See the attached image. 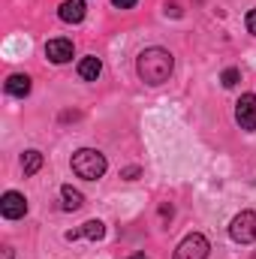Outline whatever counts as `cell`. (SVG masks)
Instances as JSON below:
<instances>
[{
    "mask_svg": "<svg viewBox=\"0 0 256 259\" xmlns=\"http://www.w3.org/2000/svg\"><path fill=\"white\" fill-rule=\"evenodd\" d=\"M112 3H115L118 9H133V6H136L139 0H112Z\"/></svg>",
    "mask_w": 256,
    "mask_h": 259,
    "instance_id": "17",
    "label": "cell"
},
{
    "mask_svg": "<svg viewBox=\"0 0 256 259\" xmlns=\"http://www.w3.org/2000/svg\"><path fill=\"white\" fill-rule=\"evenodd\" d=\"M84 12H88L84 0H64V3H61V9H58L61 21H66V24H78V21L84 18Z\"/></svg>",
    "mask_w": 256,
    "mask_h": 259,
    "instance_id": "9",
    "label": "cell"
},
{
    "mask_svg": "<svg viewBox=\"0 0 256 259\" xmlns=\"http://www.w3.org/2000/svg\"><path fill=\"white\" fill-rule=\"evenodd\" d=\"M139 175H142V172H139V166H130V169H124V172H121V178H127V181H136Z\"/></svg>",
    "mask_w": 256,
    "mask_h": 259,
    "instance_id": "15",
    "label": "cell"
},
{
    "mask_svg": "<svg viewBox=\"0 0 256 259\" xmlns=\"http://www.w3.org/2000/svg\"><path fill=\"white\" fill-rule=\"evenodd\" d=\"M42 169V154L39 151H24V157H21V172L30 178V175H36Z\"/></svg>",
    "mask_w": 256,
    "mask_h": 259,
    "instance_id": "12",
    "label": "cell"
},
{
    "mask_svg": "<svg viewBox=\"0 0 256 259\" xmlns=\"http://www.w3.org/2000/svg\"><path fill=\"white\" fill-rule=\"evenodd\" d=\"M61 196H64V211H78V208L84 205V196L78 193V190H72L69 184L61 187Z\"/></svg>",
    "mask_w": 256,
    "mask_h": 259,
    "instance_id": "13",
    "label": "cell"
},
{
    "mask_svg": "<svg viewBox=\"0 0 256 259\" xmlns=\"http://www.w3.org/2000/svg\"><path fill=\"white\" fill-rule=\"evenodd\" d=\"M247 30H250V33L256 36V6L250 9V12H247Z\"/></svg>",
    "mask_w": 256,
    "mask_h": 259,
    "instance_id": "16",
    "label": "cell"
},
{
    "mask_svg": "<svg viewBox=\"0 0 256 259\" xmlns=\"http://www.w3.org/2000/svg\"><path fill=\"white\" fill-rule=\"evenodd\" d=\"M235 121L238 127L253 133L256 130V97L253 94H241V100L235 103Z\"/></svg>",
    "mask_w": 256,
    "mask_h": 259,
    "instance_id": "5",
    "label": "cell"
},
{
    "mask_svg": "<svg viewBox=\"0 0 256 259\" xmlns=\"http://www.w3.org/2000/svg\"><path fill=\"white\" fill-rule=\"evenodd\" d=\"M175 259H208V238H205V235H199V232L187 235V238L178 244Z\"/></svg>",
    "mask_w": 256,
    "mask_h": 259,
    "instance_id": "4",
    "label": "cell"
},
{
    "mask_svg": "<svg viewBox=\"0 0 256 259\" xmlns=\"http://www.w3.org/2000/svg\"><path fill=\"white\" fill-rule=\"evenodd\" d=\"M103 235H106V226H103V220H88V223H81L78 229H69V232H66V241H78V238L100 241Z\"/></svg>",
    "mask_w": 256,
    "mask_h": 259,
    "instance_id": "7",
    "label": "cell"
},
{
    "mask_svg": "<svg viewBox=\"0 0 256 259\" xmlns=\"http://www.w3.org/2000/svg\"><path fill=\"white\" fill-rule=\"evenodd\" d=\"M166 15H172V18H178V15H181V9H178L175 3H166Z\"/></svg>",
    "mask_w": 256,
    "mask_h": 259,
    "instance_id": "18",
    "label": "cell"
},
{
    "mask_svg": "<svg viewBox=\"0 0 256 259\" xmlns=\"http://www.w3.org/2000/svg\"><path fill=\"white\" fill-rule=\"evenodd\" d=\"M72 172L84 181H97L106 175V157L94 148H81L72 154Z\"/></svg>",
    "mask_w": 256,
    "mask_h": 259,
    "instance_id": "2",
    "label": "cell"
},
{
    "mask_svg": "<svg viewBox=\"0 0 256 259\" xmlns=\"http://www.w3.org/2000/svg\"><path fill=\"white\" fill-rule=\"evenodd\" d=\"M100 72H103L100 58H84V61L78 64V75H81L84 81H97V78H100Z\"/></svg>",
    "mask_w": 256,
    "mask_h": 259,
    "instance_id": "11",
    "label": "cell"
},
{
    "mask_svg": "<svg viewBox=\"0 0 256 259\" xmlns=\"http://www.w3.org/2000/svg\"><path fill=\"white\" fill-rule=\"evenodd\" d=\"M133 259H148L145 253H133Z\"/></svg>",
    "mask_w": 256,
    "mask_h": 259,
    "instance_id": "19",
    "label": "cell"
},
{
    "mask_svg": "<svg viewBox=\"0 0 256 259\" xmlns=\"http://www.w3.org/2000/svg\"><path fill=\"white\" fill-rule=\"evenodd\" d=\"M220 81H223V88H235V84L241 81V72H238V69L232 66V69H226V72L220 75Z\"/></svg>",
    "mask_w": 256,
    "mask_h": 259,
    "instance_id": "14",
    "label": "cell"
},
{
    "mask_svg": "<svg viewBox=\"0 0 256 259\" xmlns=\"http://www.w3.org/2000/svg\"><path fill=\"white\" fill-rule=\"evenodd\" d=\"M6 94H12V97H27V94H30V78L21 75V72L9 75V78H6Z\"/></svg>",
    "mask_w": 256,
    "mask_h": 259,
    "instance_id": "10",
    "label": "cell"
},
{
    "mask_svg": "<svg viewBox=\"0 0 256 259\" xmlns=\"http://www.w3.org/2000/svg\"><path fill=\"white\" fill-rule=\"evenodd\" d=\"M0 214H3L6 220H18V217H24V214H27V199H24L21 193H15V190L3 193V199H0Z\"/></svg>",
    "mask_w": 256,
    "mask_h": 259,
    "instance_id": "6",
    "label": "cell"
},
{
    "mask_svg": "<svg viewBox=\"0 0 256 259\" xmlns=\"http://www.w3.org/2000/svg\"><path fill=\"white\" fill-rule=\"evenodd\" d=\"M46 58H49L52 64H66V61H72V42H69V39H49Z\"/></svg>",
    "mask_w": 256,
    "mask_h": 259,
    "instance_id": "8",
    "label": "cell"
},
{
    "mask_svg": "<svg viewBox=\"0 0 256 259\" xmlns=\"http://www.w3.org/2000/svg\"><path fill=\"white\" fill-rule=\"evenodd\" d=\"M253 259H256V253H253Z\"/></svg>",
    "mask_w": 256,
    "mask_h": 259,
    "instance_id": "20",
    "label": "cell"
},
{
    "mask_svg": "<svg viewBox=\"0 0 256 259\" xmlns=\"http://www.w3.org/2000/svg\"><path fill=\"white\" fill-rule=\"evenodd\" d=\"M229 235H232V241H238V244H250V241H256V214L253 211H241V214L232 220Z\"/></svg>",
    "mask_w": 256,
    "mask_h": 259,
    "instance_id": "3",
    "label": "cell"
},
{
    "mask_svg": "<svg viewBox=\"0 0 256 259\" xmlns=\"http://www.w3.org/2000/svg\"><path fill=\"white\" fill-rule=\"evenodd\" d=\"M139 78L142 81H148V84H163V81H169V75H172V69H175V58L166 52V49H145L142 55H139Z\"/></svg>",
    "mask_w": 256,
    "mask_h": 259,
    "instance_id": "1",
    "label": "cell"
}]
</instances>
